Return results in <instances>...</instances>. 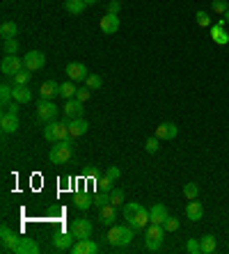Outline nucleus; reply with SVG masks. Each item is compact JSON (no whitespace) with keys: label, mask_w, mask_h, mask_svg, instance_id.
I'll use <instances>...</instances> for the list:
<instances>
[{"label":"nucleus","mask_w":229,"mask_h":254,"mask_svg":"<svg viewBox=\"0 0 229 254\" xmlns=\"http://www.w3.org/2000/svg\"><path fill=\"white\" fill-rule=\"evenodd\" d=\"M202 252L204 254H211V252H216V248H218V241H216V236H211V234H206V236H202Z\"/></svg>","instance_id":"29"},{"label":"nucleus","mask_w":229,"mask_h":254,"mask_svg":"<svg viewBox=\"0 0 229 254\" xmlns=\"http://www.w3.org/2000/svg\"><path fill=\"white\" fill-rule=\"evenodd\" d=\"M211 9L216 14H225L229 9V2L227 0H211Z\"/></svg>","instance_id":"38"},{"label":"nucleus","mask_w":229,"mask_h":254,"mask_svg":"<svg viewBox=\"0 0 229 254\" xmlns=\"http://www.w3.org/2000/svg\"><path fill=\"white\" fill-rule=\"evenodd\" d=\"M69 229H71V234L76 236V241H82V238L92 236V222H89V220H85V218L74 220Z\"/></svg>","instance_id":"9"},{"label":"nucleus","mask_w":229,"mask_h":254,"mask_svg":"<svg viewBox=\"0 0 229 254\" xmlns=\"http://www.w3.org/2000/svg\"><path fill=\"white\" fill-rule=\"evenodd\" d=\"M12 101H14V87L2 85V87H0V103H2V108H7Z\"/></svg>","instance_id":"31"},{"label":"nucleus","mask_w":229,"mask_h":254,"mask_svg":"<svg viewBox=\"0 0 229 254\" xmlns=\"http://www.w3.org/2000/svg\"><path fill=\"white\" fill-rule=\"evenodd\" d=\"M106 177H108V179H112V181H117V179L122 177V172H119V167L110 165V167H108V170H106Z\"/></svg>","instance_id":"45"},{"label":"nucleus","mask_w":229,"mask_h":254,"mask_svg":"<svg viewBox=\"0 0 229 254\" xmlns=\"http://www.w3.org/2000/svg\"><path fill=\"white\" fill-rule=\"evenodd\" d=\"M99 25H101V30H103L106 35H115V32L119 30V16H117V14L106 12V14H103V18L99 21Z\"/></svg>","instance_id":"14"},{"label":"nucleus","mask_w":229,"mask_h":254,"mask_svg":"<svg viewBox=\"0 0 229 254\" xmlns=\"http://www.w3.org/2000/svg\"><path fill=\"white\" fill-rule=\"evenodd\" d=\"M60 94V85L55 83V80H46V83L39 87V96L46 101H53V96Z\"/></svg>","instance_id":"22"},{"label":"nucleus","mask_w":229,"mask_h":254,"mask_svg":"<svg viewBox=\"0 0 229 254\" xmlns=\"http://www.w3.org/2000/svg\"><path fill=\"white\" fill-rule=\"evenodd\" d=\"M65 115H67V119H80L82 117V101H78V99H67V103H65Z\"/></svg>","instance_id":"15"},{"label":"nucleus","mask_w":229,"mask_h":254,"mask_svg":"<svg viewBox=\"0 0 229 254\" xmlns=\"http://www.w3.org/2000/svg\"><path fill=\"white\" fill-rule=\"evenodd\" d=\"M2 53H5V55H16L18 53L16 37H12V39H2Z\"/></svg>","instance_id":"32"},{"label":"nucleus","mask_w":229,"mask_h":254,"mask_svg":"<svg viewBox=\"0 0 229 254\" xmlns=\"http://www.w3.org/2000/svg\"><path fill=\"white\" fill-rule=\"evenodd\" d=\"M58 113H60V108L55 106L53 101L41 99L39 103H37V117H39L41 122H53V119L58 117Z\"/></svg>","instance_id":"7"},{"label":"nucleus","mask_w":229,"mask_h":254,"mask_svg":"<svg viewBox=\"0 0 229 254\" xmlns=\"http://www.w3.org/2000/svg\"><path fill=\"white\" fill-rule=\"evenodd\" d=\"M21 238L23 236H18L16 231H12L7 225L0 227V243H2V250H5V252H16Z\"/></svg>","instance_id":"6"},{"label":"nucleus","mask_w":229,"mask_h":254,"mask_svg":"<svg viewBox=\"0 0 229 254\" xmlns=\"http://www.w3.org/2000/svg\"><path fill=\"white\" fill-rule=\"evenodd\" d=\"M21 69H25V66H23V60H21V58H16V55H5V58H2L0 71H2L5 76H16Z\"/></svg>","instance_id":"8"},{"label":"nucleus","mask_w":229,"mask_h":254,"mask_svg":"<svg viewBox=\"0 0 229 254\" xmlns=\"http://www.w3.org/2000/svg\"><path fill=\"white\" fill-rule=\"evenodd\" d=\"M167 218H170V213H167L165 204H153V206L149 208V220H152L153 225H163Z\"/></svg>","instance_id":"19"},{"label":"nucleus","mask_w":229,"mask_h":254,"mask_svg":"<svg viewBox=\"0 0 229 254\" xmlns=\"http://www.w3.org/2000/svg\"><path fill=\"white\" fill-rule=\"evenodd\" d=\"M101 177H103V174H101V170H99V167H92V170H87V179H92L94 184H96V181H99Z\"/></svg>","instance_id":"46"},{"label":"nucleus","mask_w":229,"mask_h":254,"mask_svg":"<svg viewBox=\"0 0 229 254\" xmlns=\"http://www.w3.org/2000/svg\"><path fill=\"white\" fill-rule=\"evenodd\" d=\"M225 25H227L225 18H220L216 25H211V39L218 44V46H227L229 44V32L225 30Z\"/></svg>","instance_id":"11"},{"label":"nucleus","mask_w":229,"mask_h":254,"mask_svg":"<svg viewBox=\"0 0 229 254\" xmlns=\"http://www.w3.org/2000/svg\"><path fill=\"white\" fill-rule=\"evenodd\" d=\"M163 227H165V231H179V218H167L163 222Z\"/></svg>","instance_id":"43"},{"label":"nucleus","mask_w":229,"mask_h":254,"mask_svg":"<svg viewBox=\"0 0 229 254\" xmlns=\"http://www.w3.org/2000/svg\"><path fill=\"white\" fill-rule=\"evenodd\" d=\"M67 76H69V80L76 83V80H85V78L89 76V71L82 62H69V64H67Z\"/></svg>","instance_id":"13"},{"label":"nucleus","mask_w":229,"mask_h":254,"mask_svg":"<svg viewBox=\"0 0 229 254\" xmlns=\"http://www.w3.org/2000/svg\"><path fill=\"white\" fill-rule=\"evenodd\" d=\"M76 85H74V80H67V83L60 85V96H65V99H76Z\"/></svg>","instance_id":"30"},{"label":"nucleus","mask_w":229,"mask_h":254,"mask_svg":"<svg viewBox=\"0 0 229 254\" xmlns=\"http://www.w3.org/2000/svg\"><path fill=\"white\" fill-rule=\"evenodd\" d=\"M110 204H115V206H119V204H124V190L115 188L110 192Z\"/></svg>","instance_id":"41"},{"label":"nucleus","mask_w":229,"mask_h":254,"mask_svg":"<svg viewBox=\"0 0 229 254\" xmlns=\"http://www.w3.org/2000/svg\"><path fill=\"white\" fill-rule=\"evenodd\" d=\"M186 218L193 220V222H197V220L204 218V208H202V204L197 199H188V206H186Z\"/></svg>","instance_id":"21"},{"label":"nucleus","mask_w":229,"mask_h":254,"mask_svg":"<svg viewBox=\"0 0 229 254\" xmlns=\"http://www.w3.org/2000/svg\"><path fill=\"white\" fill-rule=\"evenodd\" d=\"M106 204H110V192H103V190H99L94 195V206L96 208H103Z\"/></svg>","instance_id":"35"},{"label":"nucleus","mask_w":229,"mask_h":254,"mask_svg":"<svg viewBox=\"0 0 229 254\" xmlns=\"http://www.w3.org/2000/svg\"><path fill=\"white\" fill-rule=\"evenodd\" d=\"M51 241H53V248L58 250V252H65V250H71V245H74L76 236H74L71 229H69V231H60V234H55Z\"/></svg>","instance_id":"12"},{"label":"nucleus","mask_w":229,"mask_h":254,"mask_svg":"<svg viewBox=\"0 0 229 254\" xmlns=\"http://www.w3.org/2000/svg\"><path fill=\"white\" fill-rule=\"evenodd\" d=\"M119 7H122V2H119V0H112V2H108V12H110V14H117Z\"/></svg>","instance_id":"47"},{"label":"nucleus","mask_w":229,"mask_h":254,"mask_svg":"<svg viewBox=\"0 0 229 254\" xmlns=\"http://www.w3.org/2000/svg\"><path fill=\"white\" fill-rule=\"evenodd\" d=\"M223 16H225V21H227V23H229V9H227V12L223 14Z\"/></svg>","instance_id":"50"},{"label":"nucleus","mask_w":229,"mask_h":254,"mask_svg":"<svg viewBox=\"0 0 229 254\" xmlns=\"http://www.w3.org/2000/svg\"><path fill=\"white\" fill-rule=\"evenodd\" d=\"M112 184H115V181H112V179H108L106 174H103V177L96 181V188L103 190V192H112V190H115V188H112Z\"/></svg>","instance_id":"37"},{"label":"nucleus","mask_w":229,"mask_h":254,"mask_svg":"<svg viewBox=\"0 0 229 254\" xmlns=\"http://www.w3.org/2000/svg\"><path fill=\"white\" fill-rule=\"evenodd\" d=\"M85 7H87L85 0H65V9L69 14H74V16H80L85 12Z\"/></svg>","instance_id":"26"},{"label":"nucleus","mask_w":229,"mask_h":254,"mask_svg":"<svg viewBox=\"0 0 229 254\" xmlns=\"http://www.w3.org/2000/svg\"><path fill=\"white\" fill-rule=\"evenodd\" d=\"M119 2H124V0H119Z\"/></svg>","instance_id":"51"},{"label":"nucleus","mask_w":229,"mask_h":254,"mask_svg":"<svg viewBox=\"0 0 229 254\" xmlns=\"http://www.w3.org/2000/svg\"><path fill=\"white\" fill-rule=\"evenodd\" d=\"M85 2H87V7H89V5H96L99 0H85Z\"/></svg>","instance_id":"49"},{"label":"nucleus","mask_w":229,"mask_h":254,"mask_svg":"<svg viewBox=\"0 0 229 254\" xmlns=\"http://www.w3.org/2000/svg\"><path fill=\"white\" fill-rule=\"evenodd\" d=\"M18 32V25L14 23V21H5V23L0 25V35H2V39H12V37H16Z\"/></svg>","instance_id":"28"},{"label":"nucleus","mask_w":229,"mask_h":254,"mask_svg":"<svg viewBox=\"0 0 229 254\" xmlns=\"http://www.w3.org/2000/svg\"><path fill=\"white\" fill-rule=\"evenodd\" d=\"M30 78H32V71H30V69H21L16 76H14V85H28Z\"/></svg>","instance_id":"33"},{"label":"nucleus","mask_w":229,"mask_h":254,"mask_svg":"<svg viewBox=\"0 0 229 254\" xmlns=\"http://www.w3.org/2000/svg\"><path fill=\"white\" fill-rule=\"evenodd\" d=\"M163 238H165V227L149 222L147 229H145V245H147L149 252H158L163 248Z\"/></svg>","instance_id":"4"},{"label":"nucleus","mask_w":229,"mask_h":254,"mask_svg":"<svg viewBox=\"0 0 229 254\" xmlns=\"http://www.w3.org/2000/svg\"><path fill=\"white\" fill-rule=\"evenodd\" d=\"M186 252H190V254H200V252H202V243H200V241H195V238H190V241L186 243Z\"/></svg>","instance_id":"40"},{"label":"nucleus","mask_w":229,"mask_h":254,"mask_svg":"<svg viewBox=\"0 0 229 254\" xmlns=\"http://www.w3.org/2000/svg\"><path fill=\"white\" fill-rule=\"evenodd\" d=\"M85 85H87L92 92L94 89H101V85H103V80H101V76H96V73H89L87 78H85Z\"/></svg>","instance_id":"36"},{"label":"nucleus","mask_w":229,"mask_h":254,"mask_svg":"<svg viewBox=\"0 0 229 254\" xmlns=\"http://www.w3.org/2000/svg\"><path fill=\"white\" fill-rule=\"evenodd\" d=\"M44 137L48 142H60L69 137V126L67 124H58V122H46L44 126Z\"/></svg>","instance_id":"5"},{"label":"nucleus","mask_w":229,"mask_h":254,"mask_svg":"<svg viewBox=\"0 0 229 254\" xmlns=\"http://www.w3.org/2000/svg\"><path fill=\"white\" fill-rule=\"evenodd\" d=\"M44 64H46V55L41 53V51H30V53L23 58V66L30 71L44 69Z\"/></svg>","instance_id":"10"},{"label":"nucleus","mask_w":229,"mask_h":254,"mask_svg":"<svg viewBox=\"0 0 229 254\" xmlns=\"http://www.w3.org/2000/svg\"><path fill=\"white\" fill-rule=\"evenodd\" d=\"M67 126H69V135L71 137H80L89 130V124L82 117L80 119H67Z\"/></svg>","instance_id":"18"},{"label":"nucleus","mask_w":229,"mask_h":254,"mask_svg":"<svg viewBox=\"0 0 229 254\" xmlns=\"http://www.w3.org/2000/svg\"><path fill=\"white\" fill-rule=\"evenodd\" d=\"M71 156H74V142H71V135H69L67 140L55 142V147L51 149L48 158H51L53 165H65V163H69Z\"/></svg>","instance_id":"3"},{"label":"nucleus","mask_w":229,"mask_h":254,"mask_svg":"<svg viewBox=\"0 0 229 254\" xmlns=\"http://www.w3.org/2000/svg\"><path fill=\"white\" fill-rule=\"evenodd\" d=\"M39 252V245H37L32 238H21V243H18V248L14 254H37Z\"/></svg>","instance_id":"25"},{"label":"nucleus","mask_w":229,"mask_h":254,"mask_svg":"<svg viewBox=\"0 0 229 254\" xmlns=\"http://www.w3.org/2000/svg\"><path fill=\"white\" fill-rule=\"evenodd\" d=\"M124 220H126L135 231L147 229V225L152 222V220H149V211L142 206V204H135V201L124 204Z\"/></svg>","instance_id":"1"},{"label":"nucleus","mask_w":229,"mask_h":254,"mask_svg":"<svg viewBox=\"0 0 229 254\" xmlns=\"http://www.w3.org/2000/svg\"><path fill=\"white\" fill-rule=\"evenodd\" d=\"M101 211V222H103V225H115V220H117V206H115V204H106V206L103 208H99Z\"/></svg>","instance_id":"23"},{"label":"nucleus","mask_w":229,"mask_h":254,"mask_svg":"<svg viewBox=\"0 0 229 254\" xmlns=\"http://www.w3.org/2000/svg\"><path fill=\"white\" fill-rule=\"evenodd\" d=\"M133 234H135V229L129 222H126V225H110L106 238L115 248H126V245H131V241H133Z\"/></svg>","instance_id":"2"},{"label":"nucleus","mask_w":229,"mask_h":254,"mask_svg":"<svg viewBox=\"0 0 229 254\" xmlns=\"http://www.w3.org/2000/svg\"><path fill=\"white\" fill-rule=\"evenodd\" d=\"M69 252L71 254H96V252H99V245H96V243H92L89 238H82V241H78L76 245H71Z\"/></svg>","instance_id":"17"},{"label":"nucleus","mask_w":229,"mask_h":254,"mask_svg":"<svg viewBox=\"0 0 229 254\" xmlns=\"http://www.w3.org/2000/svg\"><path fill=\"white\" fill-rule=\"evenodd\" d=\"M158 147H160V140L156 135L153 137H149L147 142H145V149H147L149 154H156V151H158Z\"/></svg>","instance_id":"39"},{"label":"nucleus","mask_w":229,"mask_h":254,"mask_svg":"<svg viewBox=\"0 0 229 254\" xmlns=\"http://www.w3.org/2000/svg\"><path fill=\"white\" fill-rule=\"evenodd\" d=\"M195 18H197V25H202V28L211 25V16H209V12H197Z\"/></svg>","instance_id":"42"},{"label":"nucleus","mask_w":229,"mask_h":254,"mask_svg":"<svg viewBox=\"0 0 229 254\" xmlns=\"http://www.w3.org/2000/svg\"><path fill=\"white\" fill-rule=\"evenodd\" d=\"M5 113H14V115H18V101H14V103H9V106L5 108Z\"/></svg>","instance_id":"48"},{"label":"nucleus","mask_w":229,"mask_h":254,"mask_svg":"<svg viewBox=\"0 0 229 254\" xmlns=\"http://www.w3.org/2000/svg\"><path fill=\"white\" fill-rule=\"evenodd\" d=\"M0 128H2V133H16V130H18V115L5 113V110H2V117H0Z\"/></svg>","instance_id":"16"},{"label":"nucleus","mask_w":229,"mask_h":254,"mask_svg":"<svg viewBox=\"0 0 229 254\" xmlns=\"http://www.w3.org/2000/svg\"><path fill=\"white\" fill-rule=\"evenodd\" d=\"M197 195H200V186L197 184H186L183 186V197H186V199H197Z\"/></svg>","instance_id":"34"},{"label":"nucleus","mask_w":229,"mask_h":254,"mask_svg":"<svg viewBox=\"0 0 229 254\" xmlns=\"http://www.w3.org/2000/svg\"><path fill=\"white\" fill-rule=\"evenodd\" d=\"M14 101H18V103L32 101V92L28 89V85H14Z\"/></svg>","instance_id":"27"},{"label":"nucleus","mask_w":229,"mask_h":254,"mask_svg":"<svg viewBox=\"0 0 229 254\" xmlns=\"http://www.w3.org/2000/svg\"><path fill=\"white\" fill-rule=\"evenodd\" d=\"M89 96H92V89H89L87 85H85V87H80V89L76 92V99L82 101V103H85V101H89Z\"/></svg>","instance_id":"44"},{"label":"nucleus","mask_w":229,"mask_h":254,"mask_svg":"<svg viewBox=\"0 0 229 254\" xmlns=\"http://www.w3.org/2000/svg\"><path fill=\"white\" fill-rule=\"evenodd\" d=\"M176 135H179V126L172 124V122H165V124H160L156 128V137L158 140H174Z\"/></svg>","instance_id":"20"},{"label":"nucleus","mask_w":229,"mask_h":254,"mask_svg":"<svg viewBox=\"0 0 229 254\" xmlns=\"http://www.w3.org/2000/svg\"><path fill=\"white\" fill-rule=\"evenodd\" d=\"M74 204H76V208H80V211H87V208L94 206V195H89V192H78V195L74 197Z\"/></svg>","instance_id":"24"}]
</instances>
